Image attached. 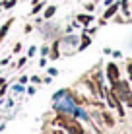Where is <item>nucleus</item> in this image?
Listing matches in <instances>:
<instances>
[{"label": "nucleus", "instance_id": "1", "mask_svg": "<svg viewBox=\"0 0 132 134\" xmlns=\"http://www.w3.org/2000/svg\"><path fill=\"white\" fill-rule=\"evenodd\" d=\"M111 91H113V93H115L120 101H124L128 107H132V90H130L128 82L119 80V82H115V84H111Z\"/></svg>", "mask_w": 132, "mask_h": 134}, {"label": "nucleus", "instance_id": "2", "mask_svg": "<svg viewBox=\"0 0 132 134\" xmlns=\"http://www.w3.org/2000/svg\"><path fill=\"white\" fill-rule=\"evenodd\" d=\"M54 124H58V126H64L66 130L74 132V134H84V128H82V124L76 121V119L68 117V115H58L56 119H54Z\"/></svg>", "mask_w": 132, "mask_h": 134}, {"label": "nucleus", "instance_id": "3", "mask_svg": "<svg viewBox=\"0 0 132 134\" xmlns=\"http://www.w3.org/2000/svg\"><path fill=\"white\" fill-rule=\"evenodd\" d=\"M107 78L111 84H115V82L120 80V72H119V66H117L115 62H109L107 64Z\"/></svg>", "mask_w": 132, "mask_h": 134}, {"label": "nucleus", "instance_id": "4", "mask_svg": "<svg viewBox=\"0 0 132 134\" xmlns=\"http://www.w3.org/2000/svg\"><path fill=\"white\" fill-rule=\"evenodd\" d=\"M119 6H120L119 2L111 4V6H109L107 10H105V14H103V20H109V18H113V16H115V14H117V10H119Z\"/></svg>", "mask_w": 132, "mask_h": 134}, {"label": "nucleus", "instance_id": "5", "mask_svg": "<svg viewBox=\"0 0 132 134\" xmlns=\"http://www.w3.org/2000/svg\"><path fill=\"white\" fill-rule=\"evenodd\" d=\"M76 20H78L82 25H89V24L93 21V16H89V14H78V18H76Z\"/></svg>", "mask_w": 132, "mask_h": 134}, {"label": "nucleus", "instance_id": "6", "mask_svg": "<svg viewBox=\"0 0 132 134\" xmlns=\"http://www.w3.org/2000/svg\"><path fill=\"white\" fill-rule=\"evenodd\" d=\"M12 24H14V18H10V20H8L6 24H4L2 27H0V41H2L4 37L8 35V29H10V27H12Z\"/></svg>", "mask_w": 132, "mask_h": 134}, {"label": "nucleus", "instance_id": "7", "mask_svg": "<svg viewBox=\"0 0 132 134\" xmlns=\"http://www.w3.org/2000/svg\"><path fill=\"white\" fill-rule=\"evenodd\" d=\"M54 12H56V6H49L47 10H45V14H43V18H45V20H51V18L54 16Z\"/></svg>", "mask_w": 132, "mask_h": 134}, {"label": "nucleus", "instance_id": "8", "mask_svg": "<svg viewBox=\"0 0 132 134\" xmlns=\"http://www.w3.org/2000/svg\"><path fill=\"white\" fill-rule=\"evenodd\" d=\"M89 43H91V39L88 37V33H84V37H82V45H80V51H84Z\"/></svg>", "mask_w": 132, "mask_h": 134}, {"label": "nucleus", "instance_id": "9", "mask_svg": "<svg viewBox=\"0 0 132 134\" xmlns=\"http://www.w3.org/2000/svg\"><path fill=\"white\" fill-rule=\"evenodd\" d=\"M58 54H60V53H58V41H56V43L53 45V51H51V58H58Z\"/></svg>", "mask_w": 132, "mask_h": 134}, {"label": "nucleus", "instance_id": "10", "mask_svg": "<svg viewBox=\"0 0 132 134\" xmlns=\"http://www.w3.org/2000/svg\"><path fill=\"white\" fill-rule=\"evenodd\" d=\"M103 119H105V122L109 124V126H113V124H115V121H113V117L109 113H103Z\"/></svg>", "mask_w": 132, "mask_h": 134}, {"label": "nucleus", "instance_id": "11", "mask_svg": "<svg viewBox=\"0 0 132 134\" xmlns=\"http://www.w3.org/2000/svg\"><path fill=\"white\" fill-rule=\"evenodd\" d=\"M43 6H45V4H41V2H37V4H35V6H33V10H31V14H37L39 10H43Z\"/></svg>", "mask_w": 132, "mask_h": 134}, {"label": "nucleus", "instance_id": "12", "mask_svg": "<svg viewBox=\"0 0 132 134\" xmlns=\"http://www.w3.org/2000/svg\"><path fill=\"white\" fill-rule=\"evenodd\" d=\"M2 6H4V8H12V6H16V0H6Z\"/></svg>", "mask_w": 132, "mask_h": 134}, {"label": "nucleus", "instance_id": "13", "mask_svg": "<svg viewBox=\"0 0 132 134\" xmlns=\"http://www.w3.org/2000/svg\"><path fill=\"white\" fill-rule=\"evenodd\" d=\"M25 62H27V58H25V57H24V58H20V62H18V68H21Z\"/></svg>", "mask_w": 132, "mask_h": 134}, {"label": "nucleus", "instance_id": "14", "mask_svg": "<svg viewBox=\"0 0 132 134\" xmlns=\"http://www.w3.org/2000/svg\"><path fill=\"white\" fill-rule=\"evenodd\" d=\"M126 70H128V76H130V80H132V62H128V66H126Z\"/></svg>", "mask_w": 132, "mask_h": 134}, {"label": "nucleus", "instance_id": "15", "mask_svg": "<svg viewBox=\"0 0 132 134\" xmlns=\"http://www.w3.org/2000/svg\"><path fill=\"white\" fill-rule=\"evenodd\" d=\"M21 51V43H16V47H14V53H20Z\"/></svg>", "mask_w": 132, "mask_h": 134}, {"label": "nucleus", "instance_id": "16", "mask_svg": "<svg viewBox=\"0 0 132 134\" xmlns=\"http://www.w3.org/2000/svg\"><path fill=\"white\" fill-rule=\"evenodd\" d=\"M41 54H43V57H45V54H49V49H47V47H43V49H41Z\"/></svg>", "mask_w": 132, "mask_h": 134}, {"label": "nucleus", "instance_id": "17", "mask_svg": "<svg viewBox=\"0 0 132 134\" xmlns=\"http://www.w3.org/2000/svg\"><path fill=\"white\" fill-rule=\"evenodd\" d=\"M31 2H33V4H37V2H41V0H31Z\"/></svg>", "mask_w": 132, "mask_h": 134}, {"label": "nucleus", "instance_id": "18", "mask_svg": "<svg viewBox=\"0 0 132 134\" xmlns=\"http://www.w3.org/2000/svg\"><path fill=\"white\" fill-rule=\"evenodd\" d=\"M54 134H64V132H58V130H56V132H54Z\"/></svg>", "mask_w": 132, "mask_h": 134}]
</instances>
